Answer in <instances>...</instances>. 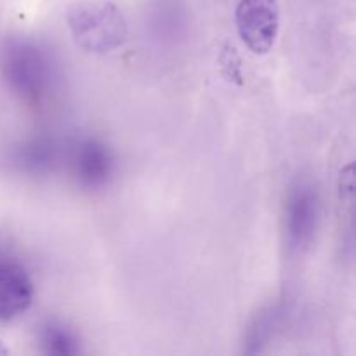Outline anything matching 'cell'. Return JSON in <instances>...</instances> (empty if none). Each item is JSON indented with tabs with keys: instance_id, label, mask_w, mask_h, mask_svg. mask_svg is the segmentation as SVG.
<instances>
[{
	"instance_id": "obj_1",
	"label": "cell",
	"mask_w": 356,
	"mask_h": 356,
	"mask_svg": "<svg viewBox=\"0 0 356 356\" xmlns=\"http://www.w3.org/2000/svg\"><path fill=\"white\" fill-rule=\"evenodd\" d=\"M73 42L94 54H104L127 40V19L122 10L108 0H94L73 6L66 14Z\"/></svg>"
},
{
	"instance_id": "obj_2",
	"label": "cell",
	"mask_w": 356,
	"mask_h": 356,
	"mask_svg": "<svg viewBox=\"0 0 356 356\" xmlns=\"http://www.w3.org/2000/svg\"><path fill=\"white\" fill-rule=\"evenodd\" d=\"M0 72L14 94L30 103L44 99L52 83V65L38 45L7 40L0 49Z\"/></svg>"
},
{
	"instance_id": "obj_3",
	"label": "cell",
	"mask_w": 356,
	"mask_h": 356,
	"mask_svg": "<svg viewBox=\"0 0 356 356\" xmlns=\"http://www.w3.org/2000/svg\"><path fill=\"white\" fill-rule=\"evenodd\" d=\"M280 10L277 0H240L236 28L243 44L254 54H266L277 40Z\"/></svg>"
},
{
	"instance_id": "obj_4",
	"label": "cell",
	"mask_w": 356,
	"mask_h": 356,
	"mask_svg": "<svg viewBox=\"0 0 356 356\" xmlns=\"http://www.w3.org/2000/svg\"><path fill=\"white\" fill-rule=\"evenodd\" d=\"M318 193L309 183H298L287 200V238L292 249L301 250L312 243L318 225Z\"/></svg>"
},
{
	"instance_id": "obj_5",
	"label": "cell",
	"mask_w": 356,
	"mask_h": 356,
	"mask_svg": "<svg viewBox=\"0 0 356 356\" xmlns=\"http://www.w3.org/2000/svg\"><path fill=\"white\" fill-rule=\"evenodd\" d=\"M33 302V282L21 264L0 263V322L23 315Z\"/></svg>"
},
{
	"instance_id": "obj_6",
	"label": "cell",
	"mask_w": 356,
	"mask_h": 356,
	"mask_svg": "<svg viewBox=\"0 0 356 356\" xmlns=\"http://www.w3.org/2000/svg\"><path fill=\"white\" fill-rule=\"evenodd\" d=\"M73 169L82 186L99 188L106 184L113 172V156L103 143L96 139H86L76 146Z\"/></svg>"
},
{
	"instance_id": "obj_7",
	"label": "cell",
	"mask_w": 356,
	"mask_h": 356,
	"mask_svg": "<svg viewBox=\"0 0 356 356\" xmlns=\"http://www.w3.org/2000/svg\"><path fill=\"white\" fill-rule=\"evenodd\" d=\"M40 344L47 355L70 356L79 353V344H76L75 336L66 327L54 322L42 327Z\"/></svg>"
},
{
	"instance_id": "obj_8",
	"label": "cell",
	"mask_w": 356,
	"mask_h": 356,
	"mask_svg": "<svg viewBox=\"0 0 356 356\" xmlns=\"http://www.w3.org/2000/svg\"><path fill=\"white\" fill-rule=\"evenodd\" d=\"M17 162L30 172H44V170L51 169L52 162H54V146L47 139L30 141L19 152Z\"/></svg>"
},
{
	"instance_id": "obj_9",
	"label": "cell",
	"mask_w": 356,
	"mask_h": 356,
	"mask_svg": "<svg viewBox=\"0 0 356 356\" xmlns=\"http://www.w3.org/2000/svg\"><path fill=\"white\" fill-rule=\"evenodd\" d=\"M6 259H7V257L3 256V252H2V250H0V263H2V261H6Z\"/></svg>"
}]
</instances>
